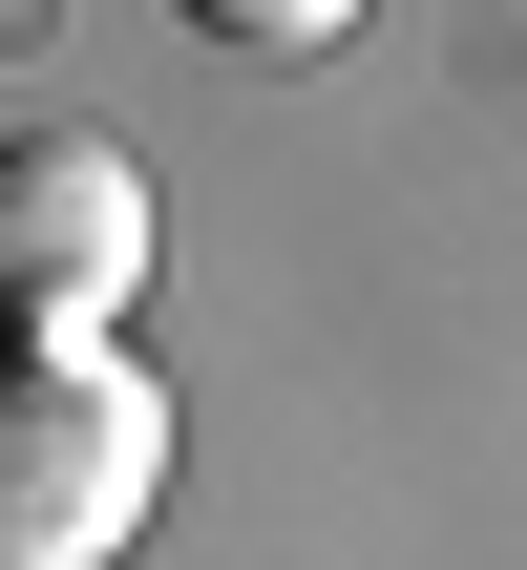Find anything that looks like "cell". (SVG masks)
<instances>
[{
    "mask_svg": "<svg viewBox=\"0 0 527 570\" xmlns=\"http://www.w3.org/2000/svg\"><path fill=\"white\" fill-rule=\"evenodd\" d=\"M148 296V169L106 127H21L0 148V338H127Z\"/></svg>",
    "mask_w": 527,
    "mask_h": 570,
    "instance_id": "2",
    "label": "cell"
},
{
    "mask_svg": "<svg viewBox=\"0 0 527 570\" xmlns=\"http://www.w3.org/2000/svg\"><path fill=\"white\" fill-rule=\"evenodd\" d=\"M169 21H190V42H232V63H317L359 0H169Z\"/></svg>",
    "mask_w": 527,
    "mask_h": 570,
    "instance_id": "3",
    "label": "cell"
},
{
    "mask_svg": "<svg viewBox=\"0 0 527 570\" xmlns=\"http://www.w3.org/2000/svg\"><path fill=\"white\" fill-rule=\"evenodd\" d=\"M169 508V381L127 338H0V570H127Z\"/></svg>",
    "mask_w": 527,
    "mask_h": 570,
    "instance_id": "1",
    "label": "cell"
}]
</instances>
